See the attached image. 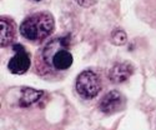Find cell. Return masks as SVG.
<instances>
[{
  "label": "cell",
  "instance_id": "6da1fadb",
  "mask_svg": "<svg viewBox=\"0 0 156 130\" xmlns=\"http://www.w3.org/2000/svg\"><path fill=\"white\" fill-rule=\"evenodd\" d=\"M54 18L49 13H36L20 25V34L30 42H41L54 30Z\"/></svg>",
  "mask_w": 156,
  "mask_h": 130
},
{
  "label": "cell",
  "instance_id": "7a4b0ae2",
  "mask_svg": "<svg viewBox=\"0 0 156 130\" xmlns=\"http://www.w3.org/2000/svg\"><path fill=\"white\" fill-rule=\"evenodd\" d=\"M69 38L54 39L44 49V60L55 70H66L73 65V55L66 49Z\"/></svg>",
  "mask_w": 156,
  "mask_h": 130
},
{
  "label": "cell",
  "instance_id": "3957f363",
  "mask_svg": "<svg viewBox=\"0 0 156 130\" xmlns=\"http://www.w3.org/2000/svg\"><path fill=\"white\" fill-rule=\"evenodd\" d=\"M101 90V80L98 74L85 70L76 78V92L83 99H94Z\"/></svg>",
  "mask_w": 156,
  "mask_h": 130
},
{
  "label": "cell",
  "instance_id": "277c9868",
  "mask_svg": "<svg viewBox=\"0 0 156 130\" xmlns=\"http://www.w3.org/2000/svg\"><path fill=\"white\" fill-rule=\"evenodd\" d=\"M14 50L16 53L9 60L8 68L12 74L20 75V74H24L30 68V56L21 45H15Z\"/></svg>",
  "mask_w": 156,
  "mask_h": 130
},
{
  "label": "cell",
  "instance_id": "5b68a950",
  "mask_svg": "<svg viewBox=\"0 0 156 130\" xmlns=\"http://www.w3.org/2000/svg\"><path fill=\"white\" fill-rule=\"evenodd\" d=\"M122 104H124L122 95L119 92H116V90H112V92L108 93L101 99V101L99 104V108L102 113L112 114L115 111H118L121 108Z\"/></svg>",
  "mask_w": 156,
  "mask_h": 130
},
{
  "label": "cell",
  "instance_id": "8992f818",
  "mask_svg": "<svg viewBox=\"0 0 156 130\" xmlns=\"http://www.w3.org/2000/svg\"><path fill=\"white\" fill-rule=\"evenodd\" d=\"M133 71V67L127 63L115 64L109 73V78L112 83H122L131 76Z\"/></svg>",
  "mask_w": 156,
  "mask_h": 130
},
{
  "label": "cell",
  "instance_id": "52a82bcc",
  "mask_svg": "<svg viewBox=\"0 0 156 130\" xmlns=\"http://www.w3.org/2000/svg\"><path fill=\"white\" fill-rule=\"evenodd\" d=\"M0 27H2V30H0V35H2V46H8L12 39H14L15 35V28L12 23L10 20H8L6 18H2L0 20Z\"/></svg>",
  "mask_w": 156,
  "mask_h": 130
},
{
  "label": "cell",
  "instance_id": "ba28073f",
  "mask_svg": "<svg viewBox=\"0 0 156 130\" xmlns=\"http://www.w3.org/2000/svg\"><path fill=\"white\" fill-rule=\"evenodd\" d=\"M41 95H43V92H39V90H35L31 88H24L21 89L19 104L21 107H29L31 104L36 103L41 98Z\"/></svg>",
  "mask_w": 156,
  "mask_h": 130
},
{
  "label": "cell",
  "instance_id": "9c48e42d",
  "mask_svg": "<svg viewBox=\"0 0 156 130\" xmlns=\"http://www.w3.org/2000/svg\"><path fill=\"white\" fill-rule=\"evenodd\" d=\"M127 40V36L125 34V31L122 30H115L112 34H111V42L115 44V45H124Z\"/></svg>",
  "mask_w": 156,
  "mask_h": 130
},
{
  "label": "cell",
  "instance_id": "30bf717a",
  "mask_svg": "<svg viewBox=\"0 0 156 130\" xmlns=\"http://www.w3.org/2000/svg\"><path fill=\"white\" fill-rule=\"evenodd\" d=\"M76 2L79 3L80 5H83V6H91V5L95 4L96 0H76Z\"/></svg>",
  "mask_w": 156,
  "mask_h": 130
},
{
  "label": "cell",
  "instance_id": "8fae6325",
  "mask_svg": "<svg viewBox=\"0 0 156 130\" xmlns=\"http://www.w3.org/2000/svg\"><path fill=\"white\" fill-rule=\"evenodd\" d=\"M155 124H156V119H155Z\"/></svg>",
  "mask_w": 156,
  "mask_h": 130
},
{
  "label": "cell",
  "instance_id": "7c38bea8",
  "mask_svg": "<svg viewBox=\"0 0 156 130\" xmlns=\"http://www.w3.org/2000/svg\"><path fill=\"white\" fill-rule=\"evenodd\" d=\"M35 2H39V0H35Z\"/></svg>",
  "mask_w": 156,
  "mask_h": 130
}]
</instances>
